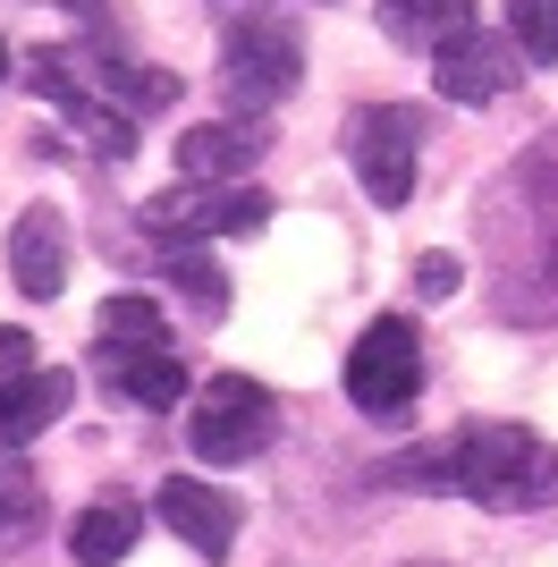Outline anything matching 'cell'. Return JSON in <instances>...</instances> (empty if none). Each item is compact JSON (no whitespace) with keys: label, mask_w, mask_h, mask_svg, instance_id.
Segmentation results:
<instances>
[{"label":"cell","mask_w":558,"mask_h":567,"mask_svg":"<svg viewBox=\"0 0 558 567\" xmlns=\"http://www.w3.org/2000/svg\"><path fill=\"white\" fill-rule=\"evenodd\" d=\"M432 85L448 102H499L516 85V43L508 34H483V25H465L457 43L432 51Z\"/></svg>","instance_id":"ba28073f"},{"label":"cell","mask_w":558,"mask_h":567,"mask_svg":"<svg viewBox=\"0 0 558 567\" xmlns=\"http://www.w3.org/2000/svg\"><path fill=\"white\" fill-rule=\"evenodd\" d=\"M43 525V483L18 450H0V543H25Z\"/></svg>","instance_id":"d6986e66"},{"label":"cell","mask_w":558,"mask_h":567,"mask_svg":"<svg viewBox=\"0 0 558 567\" xmlns=\"http://www.w3.org/2000/svg\"><path fill=\"white\" fill-rule=\"evenodd\" d=\"M415 297H432V306H441V297H457V255H423V262H415Z\"/></svg>","instance_id":"603a6c76"},{"label":"cell","mask_w":558,"mask_h":567,"mask_svg":"<svg viewBox=\"0 0 558 567\" xmlns=\"http://www.w3.org/2000/svg\"><path fill=\"white\" fill-rule=\"evenodd\" d=\"M144 348H169V322H162L153 297H111V306L93 313V364L102 373L127 364V355H144Z\"/></svg>","instance_id":"4fadbf2b"},{"label":"cell","mask_w":558,"mask_h":567,"mask_svg":"<svg viewBox=\"0 0 558 567\" xmlns=\"http://www.w3.org/2000/svg\"><path fill=\"white\" fill-rule=\"evenodd\" d=\"M25 76H34V94H43V102H60V111H69V127L93 144V153H102V162H127V153H136V118H118L111 102H102L85 76H76L69 43L25 51Z\"/></svg>","instance_id":"52a82bcc"},{"label":"cell","mask_w":558,"mask_h":567,"mask_svg":"<svg viewBox=\"0 0 558 567\" xmlns=\"http://www.w3.org/2000/svg\"><path fill=\"white\" fill-rule=\"evenodd\" d=\"M25 373H34V331H9V322H0V390L25 381Z\"/></svg>","instance_id":"7402d4cb"},{"label":"cell","mask_w":558,"mask_h":567,"mask_svg":"<svg viewBox=\"0 0 558 567\" xmlns=\"http://www.w3.org/2000/svg\"><path fill=\"white\" fill-rule=\"evenodd\" d=\"M153 508H162V525L186 550H204V559H220V550L237 543V499L211 492V483H195V474H169L162 492H153Z\"/></svg>","instance_id":"8fae6325"},{"label":"cell","mask_w":558,"mask_h":567,"mask_svg":"<svg viewBox=\"0 0 558 567\" xmlns=\"http://www.w3.org/2000/svg\"><path fill=\"white\" fill-rule=\"evenodd\" d=\"M162 271L186 288V306L204 313V322H220V313H229V271H220L211 255H195V246H162Z\"/></svg>","instance_id":"ac0fdd59"},{"label":"cell","mask_w":558,"mask_h":567,"mask_svg":"<svg viewBox=\"0 0 558 567\" xmlns=\"http://www.w3.org/2000/svg\"><path fill=\"white\" fill-rule=\"evenodd\" d=\"M516 288H534V297L516 306V322H534V313H558V213L541 220V255L516 271Z\"/></svg>","instance_id":"44dd1931"},{"label":"cell","mask_w":558,"mask_h":567,"mask_svg":"<svg viewBox=\"0 0 558 567\" xmlns=\"http://www.w3.org/2000/svg\"><path fill=\"white\" fill-rule=\"evenodd\" d=\"M474 25V0H381V34L406 51H441Z\"/></svg>","instance_id":"2e32d148"},{"label":"cell","mask_w":558,"mask_h":567,"mask_svg":"<svg viewBox=\"0 0 558 567\" xmlns=\"http://www.w3.org/2000/svg\"><path fill=\"white\" fill-rule=\"evenodd\" d=\"M348 162H355L372 204L397 213V204L415 195V169H423V118L406 111V102H364V111L348 118Z\"/></svg>","instance_id":"277c9868"},{"label":"cell","mask_w":558,"mask_h":567,"mask_svg":"<svg viewBox=\"0 0 558 567\" xmlns=\"http://www.w3.org/2000/svg\"><path fill=\"white\" fill-rule=\"evenodd\" d=\"M415 390H423L415 322H397V313L364 322V339L348 348V399L364 406V415H397V406H415Z\"/></svg>","instance_id":"8992f818"},{"label":"cell","mask_w":558,"mask_h":567,"mask_svg":"<svg viewBox=\"0 0 558 567\" xmlns=\"http://www.w3.org/2000/svg\"><path fill=\"white\" fill-rule=\"evenodd\" d=\"M51 9H69V18H85L93 34H102V25H111V0H51Z\"/></svg>","instance_id":"cb8c5ba5"},{"label":"cell","mask_w":558,"mask_h":567,"mask_svg":"<svg viewBox=\"0 0 558 567\" xmlns=\"http://www.w3.org/2000/svg\"><path fill=\"white\" fill-rule=\"evenodd\" d=\"M448 492H465L474 508H550L558 499V450L525 424H465L448 441Z\"/></svg>","instance_id":"6da1fadb"},{"label":"cell","mask_w":558,"mask_h":567,"mask_svg":"<svg viewBox=\"0 0 558 567\" xmlns=\"http://www.w3.org/2000/svg\"><path fill=\"white\" fill-rule=\"evenodd\" d=\"M262 118H204V127H186L178 136V169L195 187H246V169L262 162Z\"/></svg>","instance_id":"9c48e42d"},{"label":"cell","mask_w":558,"mask_h":567,"mask_svg":"<svg viewBox=\"0 0 558 567\" xmlns=\"http://www.w3.org/2000/svg\"><path fill=\"white\" fill-rule=\"evenodd\" d=\"M271 441H279V399L262 381L220 373L211 390L186 399V450L204 457V466H246V457H262Z\"/></svg>","instance_id":"3957f363"},{"label":"cell","mask_w":558,"mask_h":567,"mask_svg":"<svg viewBox=\"0 0 558 567\" xmlns=\"http://www.w3.org/2000/svg\"><path fill=\"white\" fill-rule=\"evenodd\" d=\"M136 534H144V508H136L127 492H102L85 517L69 525V550H76L85 567H111V559H127V550H136Z\"/></svg>","instance_id":"9a60e30c"},{"label":"cell","mask_w":558,"mask_h":567,"mask_svg":"<svg viewBox=\"0 0 558 567\" xmlns=\"http://www.w3.org/2000/svg\"><path fill=\"white\" fill-rule=\"evenodd\" d=\"M415 567H448V559H415Z\"/></svg>","instance_id":"484cf974"},{"label":"cell","mask_w":558,"mask_h":567,"mask_svg":"<svg viewBox=\"0 0 558 567\" xmlns=\"http://www.w3.org/2000/svg\"><path fill=\"white\" fill-rule=\"evenodd\" d=\"M9 280H18L34 306L60 297V280H69V220L51 213V204H25V213L9 220Z\"/></svg>","instance_id":"30bf717a"},{"label":"cell","mask_w":558,"mask_h":567,"mask_svg":"<svg viewBox=\"0 0 558 567\" xmlns=\"http://www.w3.org/2000/svg\"><path fill=\"white\" fill-rule=\"evenodd\" d=\"M271 220V195L262 187H169L144 204V229L162 237V246H211V237H255Z\"/></svg>","instance_id":"5b68a950"},{"label":"cell","mask_w":558,"mask_h":567,"mask_svg":"<svg viewBox=\"0 0 558 567\" xmlns=\"http://www.w3.org/2000/svg\"><path fill=\"white\" fill-rule=\"evenodd\" d=\"M0 76H9V43H0Z\"/></svg>","instance_id":"d4e9b609"},{"label":"cell","mask_w":558,"mask_h":567,"mask_svg":"<svg viewBox=\"0 0 558 567\" xmlns=\"http://www.w3.org/2000/svg\"><path fill=\"white\" fill-rule=\"evenodd\" d=\"M69 399H76L69 373H25V381H9V390H0V450H25L43 424L69 415Z\"/></svg>","instance_id":"5bb4252c"},{"label":"cell","mask_w":558,"mask_h":567,"mask_svg":"<svg viewBox=\"0 0 558 567\" xmlns=\"http://www.w3.org/2000/svg\"><path fill=\"white\" fill-rule=\"evenodd\" d=\"M69 60H76V76H85L93 94L111 102L118 118H136V127H144V118H162L169 102H178V76H169V69H136V60H111L102 43L69 51Z\"/></svg>","instance_id":"7c38bea8"},{"label":"cell","mask_w":558,"mask_h":567,"mask_svg":"<svg viewBox=\"0 0 558 567\" xmlns=\"http://www.w3.org/2000/svg\"><path fill=\"white\" fill-rule=\"evenodd\" d=\"M304 76V34L288 18H229L220 34V94H229V118H262L271 102L297 94Z\"/></svg>","instance_id":"7a4b0ae2"},{"label":"cell","mask_w":558,"mask_h":567,"mask_svg":"<svg viewBox=\"0 0 558 567\" xmlns=\"http://www.w3.org/2000/svg\"><path fill=\"white\" fill-rule=\"evenodd\" d=\"M508 43H516V60L558 69V0H508Z\"/></svg>","instance_id":"ffe728a7"},{"label":"cell","mask_w":558,"mask_h":567,"mask_svg":"<svg viewBox=\"0 0 558 567\" xmlns=\"http://www.w3.org/2000/svg\"><path fill=\"white\" fill-rule=\"evenodd\" d=\"M118 390V399L127 406H178L186 399V364L169 348H144V355H127V364H111V373H102Z\"/></svg>","instance_id":"e0dca14e"}]
</instances>
